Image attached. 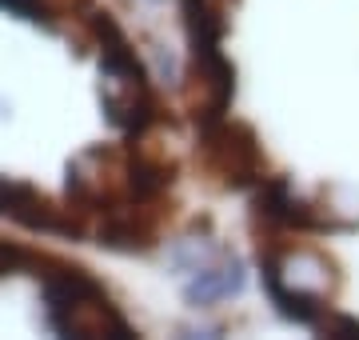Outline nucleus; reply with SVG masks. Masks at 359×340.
I'll use <instances>...</instances> for the list:
<instances>
[{
	"label": "nucleus",
	"instance_id": "nucleus-4",
	"mask_svg": "<svg viewBox=\"0 0 359 340\" xmlns=\"http://www.w3.org/2000/svg\"><path fill=\"white\" fill-rule=\"evenodd\" d=\"M20 264H28V252H20V249H13V244L0 240V273H13Z\"/></svg>",
	"mask_w": 359,
	"mask_h": 340
},
{
	"label": "nucleus",
	"instance_id": "nucleus-2",
	"mask_svg": "<svg viewBox=\"0 0 359 340\" xmlns=\"http://www.w3.org/2000/svg\"><path fill=\"white\" fill-rule=\"evenodd\" d=\"M0 216H13L40 233H80V224L72 216H60V209H52L36 188L13 181H0Z\"/></svg>",
	"mask_w": 359,
	"mask_h": 340
},
{
	"label": "nucleus",
	"instance_id": "nucleus-5",
	"mask_svg": "<svg viewBox=\"0 0 359 340\" xmlns=\"http://www.w3.org/2000/svg\"><path fill=\"white\" fill-rule=\"evenodd\" d=\"M0 8H13V13L28 16V20H40V13H44L40 0H0Z\"/></svg>",
	"mask_w": 359,
	"mask_h": 340
},
{
	"label": "nucleus",
	"instance_id": "nucleus-1",
	"mask_svg": "<svg viewBox=\"0 0 359 340\" xmlns=\"http://www.w3.org/2000/svg\"><path fill=\"white\" fill-rule=\"evenodd\" d=\"M52 328L65 336H132L128 320L116 313L100 285L80 268H56L44 276Z\"/></svg>",
	"mask_w": 359,
	"mask_h": 340
},
{
	"label": "nucleus",
	"instance_id": "nucleus-3",
	"mask_svg": "<svg viewBox=\"0 0 359 340\" xmlns=\"http://www.w3.org/2000/svg\"><path fill=\"white\" fill-rule=\"evenodd\" d=\"M259 276H264V285H268L271 301L280 304L283 316H292V320H299V325H320V320H323V304L316 301L311 292L287 285L276 261H259Z\"/></svg>",
	"mask_w": 359,
	"mask_h": 340
}]
</instances>
